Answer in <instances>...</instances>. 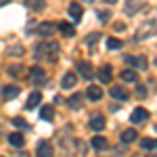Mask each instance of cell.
Wrapping results in <instances>:
<instances>
[{"label": "cell", "instance_id": "6da1fadb", "mask_svg": "<svg viewBox=\"0 0 157 157\" xmlns=\"http://www.w3.org/2000/svg\"><path fill=\"white\" fill-rule=\"evenodd\" d=\"M34 55H36V59H46L50 63H55L59 57V44L57 42H40Z\"/></svg>", "mask_w": 157, "mask_h": 157}, {"label": "cell", "instance_id": "7a4b0ae2", "mask_svg": "<svg viewBox=\"0 0 157 157\" xmlns=\"http://www.w3.org/2000/svg\"><path fill=\"white\" fill-rule=\"evenodd\" d=\"M75 69L80 71V75H82L84 80H92V75H94V69H92V65H90L88 61H78Z\"/></svg>", "mask_w": 157, "mask_h": 157}, {"label": "cell", "instance_id": "3957f363", "mask_svg": "<svg viewBox=\"0 0 157 157\" xmlns=\"http://www.w3.org/2000/svg\"><path fill=\"white\" fill-rule=\"evenodd\" d=\"M155 34V19H151V21H147V23L140 25V29H138V34H136V38L138 40H143V38H149Z\"/></svg>", "mask_w": 157, "mask_h": 157}, {"label": "cell", "instance_id": "277c9868", "mask_svg": "<svg viewBox=\"0 0 157 157\" xmlns=\"http://www.w3.org/2000/svg\"><path fill=\"white\" fill-rule=\"evenodd\" d=\"M55 29H57V25L55 23H50V21H44V23H40L38 25V36L40 38H50L52 34H55Z\"/></svg>", "mask_w": 157, "mask_h": 157}, {"label": "cell", "instance_id": "5b68a950", "mask_svg": "<svg viewBox=\"0 0 157 157\" xmlns=\"http://www.w3.org/2000/svg\"><path fill=\"white\" fill-rule=\"evenodd\" d=\"M130 120H132V124H143L145 120H149V111L145 107H136L130 115Z\"/></svg>", "mask_w": 157, "mask_h": 157}, {"label": "cell", "instance_id": "8992f818", "mask_svg": "<svg viewBox=\"0 0 157 157\" xmlns=\"http://www.w3.org/2000/svg\"><path fill=\"white\" fill-rule=\"evenodd\" d=\"M88 128H90V130H94V132H101V130L105 128V117H103V115H98V113H94V115L90 117V121H88Z\"/></svg>", "mask_w": 157, "mask_h": 157}, {"label": "cell", "instance_id": "52a82bcc", "mask_svg": "<svg viewBox=\"0 0 157 157\" xmlns=\"http://www.w3.org/2000/svg\"><path fill=\"white\" fill-rule=\"evenodd\" d=\"M124 61L132 67H138V69H147L149 63H147V57H124Z\"/></svg>", "mask_w": 157, "mask_h": 157}, {"label": "cell", "instance_id": "ba28073f", "mask_svg": "<svg viewBox=\"0 0 157 157\" xmlns=\"http://www.w3.org/2000/svg\"><path fill=\"white\" fill-rule=\"evenodd\" d=\"M29 78H32L36 84H46V73H44V69H42V67H32Z\"/></svg>", "mask_w": 157, "mask_h": 157}, {"label": "cell", "instance_id": "9c48e42d", "mask_svg": "<svg viewBox=\"0 0 157 157\" xmlns=\"http://www.w3.org/2000/svg\"><path fill=\"white\" fill-rule=\"evenodd\" d=\"M101 97H103V90H101V86H88V90H86V98L88 101H92V103H97V101H101Z\"/></svg>", "mask_w": 157, "mask_h": 157}, {"label": "cell", "instance_id": "30bf717a", "mask_svg": "<svg viewBox=\"0 0 157 157\" xmlns=\"http://www.w3.org/2000/svg\"><path fill=\"white\" fill-rule=\"evenodd\" d=\"M111 97L117 98V101H128L130 98V92L124 86H111Z\"/></svg>", "mask_w": 157, "mask_h": 157}, {"label": "cell", "instance_id": "8fae6325", "mask_svg": "<svg viewBox=\"0 0 157 157\" xmlns=\"http://www.w3.org/2000/svg\"><path fill=\"white\" fill-rule=\"evenodd\" d=\"M36 155L38 157H50L52 155V145L46 143V140H40L38 143V149H36Z\"/></svg>", "mask_w": 157, "mask_h": 157}, {"label": "cell", "instance_id": "7c38bea8", "mask_svg": "<svg viewBox=\"0 0 157 157\" xmlns=\"http://www.w3.org/2000/svg\"><path fill=\"white\" fill-rule=\"evenodd\" d=\"M19 92H21V88L19 86H4L2 88V97H4V101H11V98H17L19 97Z\"/></svg>", "mask_w": 157, "mask_h": 157}, {"label": "cell", "instance_id": "4fadbf2b", "mask_svg": "<svg viewBox=\"0 0 157 157\" xmlns=\"http://www.w3.org/2000/svg\"><path fill=\"white\" fill-rule=\"evenodd\" d=\"M75 82H78L75 73H73V71H67L65 75H63V80H61V86H63V88H73V86H75Z\"/></svg>", "mask_w": 157, "mask_h": 157}, {"label": "cell", "instance_id": "5bb4252c", "mask_svg": "<svg viewBox=\"0 0 157 157\" xmlns=\"http://www.w3.org/2000/svg\"><path fill=\"white\" fill-rule=\"evenodd\" d=\"M98 78H101V82H103V84H109V82H111V78H113L111 67H109V65L101 67V69H98Z\"/></svg>", "mask_w": 157, "mask_h": 157}, {"label": "cell", "instance_id": "9a60e30c", "mask_svg": "<svg viewBox=\"0 0 157 157\" xmlns=\"http://www.w3.org/2000/svg\"><path fill=\"white\" fill-rule=\"evenodd\" d=\"M9 143H11L13 147H17V149H21V147L25 145V138H23V134L13 132V134H9Z\"/></svg>", "mask_w": 157, "mask_h": 157}, {"label": "cell", "instance_id": "2e32d148", "mask_svg": "<svg viewBox=\"0 0 157 157\" xmlns=\"http://www.w3.org/2000/svg\"><path fill=\"white\" fill-rule=\"evenodd\" d=\"M69 15H71L75 21H78V19H82V15H84L82 4H80V2H71V4H69Z\"/></svg>", "mask_w": 157, "mask_h": 157}, {"label": "cell", "instance_id": "e0dca14e", "mask_svg": "<svg viewBox=\"0 0 157 157\" xmlns=\"http://www.w3.org/2000/svg\"><path fill=\"white\" fill-rule=\"evenodd\" d=\"M138 138V132L134 130V128H130V130H126V132H121V143H126V145H130V143H134Z\"/></svg>", "mask_w": 157, "mask_h": 157}, {"label": "cell", "instance_id": "ac0fdd59", "mask_svg": "<svg viewBox=\"0 0 157 157\" xmlns=\"http://www.w3.org/2000/svg\"><path fill=\"white\" fill-rule=\"evenodd\" d=\"M82 94H71V97H69V101H67V107L69 109H73V111H78V109L82 107Z\"/></svg>", "mask_w": 157, "mask_h": 157}, {"label": "cell", "instance_id": "d6986e66", "mask_svg": "<svg viewBox=\"0 0 157 157\" xmlns=\"http://www.w3.org/2000/svg\"><path fill=\"white\" fill-rule=\"evenodd\" d=\"M59 32L63 34V36H67V38H71V36H75V27H73L71 23H59Z\"/></svg>", "mask_w": 157, "mask_h": 157}, {"label": "cell", "instance_id": "ffe728a7", "mask_svg": "<svg viewBox=\"0 0 157 157\" xmlns=\"http://www.w3.org/2000/svg\"><path fill=\"white\" fill-rule=\"evenodd\" d=\"M90 145H92V149H97V151H103V149H107V138L105 136H94Z\"/></svg>", "mask_w": 157, "mask_h": 157}, {"label": "cell", "instance_id": "44dd1931", "mask_svg": "<svg viewBox=\"0 0 157 157\" xmlns=\"http://www.w3.org/2000/svg\"><path fill=\"white\" fill-rule=\"evenodd\" d=\"M40 101H42V94H40V92H32L29 98H27V105H25V107H27V109H34V107L40 105Z\"/></svg>", "mask_w": 157, "mask_h": 157}, {"label": "cell", "instance_id": "7402d4cb", "mask_svg": "<svg viewBox=\"0 0 157 157\" xmlns=\"http://www.w3.org/2000/svg\"><path fill=\"white\" fill-rule=\"evenodd\" d=\"M120 78L124 80V82H132V84H136V80H138V75L132 71V69H126V71L120 73Z\"/></svg>", "mask_w": 157, "mask_h": 157}, {"label": "cell", "instance_id": "603a6c76", "mask_svg": "<svg viewBox=\"0 0 157 157\" xmlns=\"http://www.w3.org/2000/svg\"><path fill=\"white\" fill-rule=\"evenodd\" d=\"M124 46V42L117 40V38H107V48L109 50H120Z\"/></svg>", "mask_w": 157, "mask_h": 157}, {"label": "cell", "instance_id": "cb8c5ba5", "mask_svg": "<svg viewBox=\"0 0 157 157\" xmlns=\"http://www.w3.org/2000/svg\"><path fill=\"white\" fill-rule=\"evenodd\" d=\"M25 4H27L32 11H42V9H44V0H25Z\"/></svg>", "mask_w": 157, "mask_h": 157}, {"label": "cell", "instance_id": "d4e9b609", "mask_svg": "<svg viewBox=\"0 0 157 157\" xmlns=\"http://www.w3.org/2000/svg\"><path fill=\"white\" fill-rule=\"evenodd\" d=\"M25 52V48L23 46H21V44H15V46H9V48H6V55H17V57H21V55H23Z\"/></svg>", "mask_w": 157, "mask_h": 157}, {"label": "cell", "instance_id": "484cf974", "mask_svg": "<svg viewBox=\"0 0 157 157\" xmlns=\"http://www.w3.org/2000/svg\"><path fill=\"white\" fill-rule=\"evenodd\" d=\"M97 40H101V34H98V32H94V34H90V36H86V44H88V48L92 50L94 48V42H97Z\"/></svg>", "mask_w": 157, "mask_h": 157}, {"label": "cell", "instance_id": "4316f807", "mask_svg": "<svg viewBox=\"0 0 157 157\" xmlns=\"http://www.w3.org/2000/svg\"><path fill=\"white\" fill-rule=\"evenodd\" d=\"M13 126H17V128H23V130H29V124H27L23 117H13Z\"/></svg>", "mask_w": 157, "mask_h": 157}, {"label": "cell", "instance_id": "83f0119b", "mask_svg": "<svg viewBox=\"0 0 157 157\" xmlns=\"http://www.w3.org/2000/svg\"><path fill=\"white\" fill-rule=\"evenodd\" d=\"M140 147H143V149H147V151H153V149H155V138H143Z\"/></svg>", "mask_w": 157, "mask_h": 157}, {"label": "cell", "instance_id": "f1b7e54d", "mask_svg": "<svg viewBox=\"0 0 157 157\" xmlns=\"http://www.w3.org/2000/svg\"><path fill=\"white\" fill-rule=\"evenodd\" d=\"M40 117H42V120H52V107H48V105H46V107H42V111H40Z\"/></svg>", "mask_w": 157, "mask_h": 157}, {"label": "cell", "instance_id": "f546056e", "mask_svg": "<svg viewBox=\"0 0 157 157\" xmlns=\"http://www.w3.org/2000/svg\"><path fill=\"white\" fill-rule=\"evenodd\" d=\"M97 17L103 21V23H107L109 17H111V13H109V11H97Z\"/></svg>", "mask_w": 157, "mask_h": 157}, {"label": "cell", "instance_id": "4dcf8cb0", "mask_svg": "<svg viewBox=\"0 0 157 157\" xmlns=\"http://www.w3.org/2000/svg\"><path fill=\"white\" fill-rule=\"evenodd\" d=\"M136 97L138 98H147V88L145 86H136Z\"/></svg>", "mask_w": 157, "mask_h": 157}, {"label": "cell", "instance_id": "1f68e13d", "mask_svg": "<svg viewBox=\"0 0 157 157\" xmlns=\"http://www.w3.org/2000/svg\"><path fill=\"white\" fill-rule=\"evenodd\" d=\"M21 71V65H17V67H9V73H19Z\"/></svg>", "mask_w": 157, "mask_h": 157}, {"label": "cell", "instance_id": "d6a6232c", "mask_svg": "<svg viewBox=\"0 0 157 157\" xmlns=\"http://www.w3.org/2000/svg\"><path fill=\"white\" fill-rule=\"evenodd\" d=\"M115 29H117V32H124V29H126V25H124V23H115Z\"/></svg>", "mask_w": 157, "mask_h": 157}, {"label": "cell", "instance_id": "836d02e7", "mask_svg": "<svg viewBox=\"0 0 157 157\" xmlns=\"http://www.w3.org/2000/svg\"><path fill=\"white\" fill-rule=\"evenodd\" d=\"M103 2H107V4H115L117 0H103Z\"/></svg>", "mask_w": 157, "mask_h": 157}, {"label": "cell", "instance_id": "e575fe53", "mask_svg": "<svg viewBox=\"0 0 157 157\" xmlns=\"http://www.w3.org/2000/svg\"><path fill=\"white\" fill-rule=\"evenodd\" d=\"M17 157H29V155H27V153H19Z\"/></svg>", "mask_w": 157, "mask_h": 157}, {"label": "cell", "instance_id": "d590c367", "mask_svg": "<svg viewBox=\"0 0 157 157\" xmlns=\"http://www.w3.org/2000/svg\"><path fill=\"white\" fill-rule=\"evenodd\" d=\"M6 2H9V0H0V4H6Z\"/></svg>", "mask_w": 157, "mask_h": 157}, {"label": "cell", "instance_id": "8d00e7d4", "mask_svg": "<svg viewBox=\"0 0 157 157\" xmlns=\"http://www.w3.org/2000/svg\"><path fill=\"white\" fill-rule=\"evenodd\" d=\"M151 157H155V155H151Z\"/></svg>", "mask_w": 157, "mask_h": 157}]
</instances>
